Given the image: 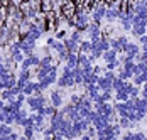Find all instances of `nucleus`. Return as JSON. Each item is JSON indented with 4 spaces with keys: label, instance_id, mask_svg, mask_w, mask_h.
<instances>
[{
    "label": "nucleus",
    "instance_id": "obj_1",
    "mask_svg": "<svg viewBox=\"0 0 147 140\" xmlns=\"http://www.w3.org/2000/svg\"><path fill=\"white\" fill-rule=\"evenodd\" d=\"M113 79H115V74L112 71H105V74L98 78V86L102 91H112L113 90Z\"/></svg>",
    "mask_w": 147,
    "mask_h": 140
},
{
    "label": "nucleus",
    "instance_id": "obj_2",
    "mask_svg": "<svg viewBox=\"0 0 147 140\" xmlns=\"http://www.w3.org/2000/svg\"><path fill=\"white\" fill-rule=\"evenodd\" d=\"M58 84L59 88H68V86H73L74 84V74H73V69L69 68H64L61 76L58 78Z\"/></svg>",
    "mask_w": 147,
    "mask_h": 140
},
{
    "label": "nucleus",
    "instance_id": "obj_3",
    "mask_svg": "<svg viewBox=\"0 0 147 140\" xmlns=\"http://www.w3.org/2000/svg\"><path fill=\"white\" fill-rule=\"evenodd\" d=\"M107 9H108V5H107L105 2H100V3H96V5L93 7V10H91V19H93L95 24H100L103 19H105Z\"/></svg>",
    "mask_w": 147,
    "mask_h": 140
},
{
    "label": "nucleus",
    "instance_id": "obj_4",
    "mask_svg": "<svg viewBox=\"0 0 147 140\" xmlns=\"http://www.w3.org/2000/svg\"><path fill=\"white\" fill-rule=\"evenodd\" d=\"M27 105H29V108L32 110V112H39L42 106H46L47 105V100L41 95V96H36V95H30V96H27Z\"/></svg>",
    "mask_w": 147,
    "mask_h": 140
},
{
    "label": "nucleus",
    "instance_id": "obj_5",
    "mask_svg": "<svg viewBox=\"0 0 147 140\" xmlns=\"http://www.w3.org/2000/svg\"><path fill=\"white\" fill-rule=\"evenodd\" d=\"M90 26V15L88 12H81V14H76L74 17V29L76 30H80V32H83V30H86Z\"/></svg>",
    "mask_w": 147,
    "mask_h": 140
},
{
    "label": "nucleus",
    "instance_id": "obj_6",
    "mask_svg": "<svg viewBox=\"0 0 147 140\" xmlns=\"http://www.w3.org/2000/svg\"><path fill=\"white\" fill-rule=\"evenodd\" d=\"M64 115L61 112H58L56 115H53L51 116V120H49V127L53 128V132L54 133H59V130H61V127H63V123H64Z\"/></svg>",
    "mask_w": 147,
    "mask_h": 140
},
{
    "label": "nucleus",
    "instance_id": "obj_7",
    "mask_svg": "<svg viewBox=\"0 0 147 140\" xmlns=\"http://www.w3.org/2000/svg\"><path fill=\"white\" fill-rule=\"evenodd\" d=\"M41 64V57L36 56V54H30V56H26V59L20 63V69H30L32 66H39Z\"/></svg>",
    "mask_w": 147,
    "mask_h": 140
},
{
    "label": "nucleus",
    "instance_id": "obj_8",
    "mask_svg": "<svg viewBox=\"0 0 147 140\" xmlns=\"http://www.w3.org/2000/svg\"><path fill=\"white\" fill-rule=\"evenodd\" d=\"M127 44H129V39H127L125 36H120L117 39H112V41H110V47H112L113 51H117V52H123V49H125Z\"/></svg>",
    "mask_w": 147,
    "mask_h": 140
},
{
    "label": "nucleus",
    "instance_id": "obj_9",
    "mask_svg": "<svg viewBox=\"0 0 147 140\" xmlns=\"http://www.w3.org/2000/svg\"><path fill=\"white\" fill-rule=\"evenodd\" d=\"M30 76H32V73H30V69H20V73H19V76H17V86L22 90L26 84L30 81Z\"/></svg>",
    "mask_w": 147,
    "mask_h": 140
},
{
    "label": "nucleus",
    "instance_id": "obj_10",
    "mask_svg": "<svg viewBox=\"0 0 147 140\" xmlns=\"http://www.w3.org/2000/svg\"><path fill=\"white\" fill-rule=\"evenodd\" d=\"M123 52H125V56L129 57V59H135V57L140 54V47H139L137 44H132V42H129V44L125 46Z\"/></svg>",
    "mask_w": 147,
    "mask_h": 140
},
{
    "label": "nucleus",
    "instance_id": "obj_11",
    "mask_svg": "<svg viewBox=\"0 0 147 140\" xmlns=\"http://www.w3.org/2000/svg\"><path fill=\"white\" fill-rule=\"evenodd\" d=\"M49 101H51V105L54 106V108H59L61 105H63V93L56 90V91H51V95H49Z\"/></svg>",
    "mask_w": 147,
    "mask_h": 140
},
{
    "label": "nucleus",
    "instance_id": "obj_12",
    "mask_svg": "<svg viewBox=\"0 0 147 140\" xmlns=\"http://www.w3.org/2000/svg\"><path fill=\"white\" fill-rule=\"evenodd\" d=\"M74 74V84H85V71L81 66H76L73 69Z\"/></svg>",
    "mask_w": 147,
    "mask_h": 140
},
{
    "label": "nucleus",
    "instance_id": "obj_13",
    "mask_svg": "<svg viewBox=\"0 0 147 140\" xmlns=\"http://www.w3.org/2000/svg\"><path fill=\"white\" fill-rule=\"evenodd\" d=\"M98 91H100V86L98 84H86V95H88L90 100H95L98 98L100 95H98Z\"/></svg>",
    "mask_w": 147,
    "mask_h": 140
},
{
    "label": "nucleus",
    "instance_id": "obj_14",
    "mask_svg": "<svg viewBox=\"0 0 147 140\" xmlns=\"http://www.w3.org/2000/svg\"><path fill=\"white\" fill-rule=\"evenodd\" d=\"M63 44H64V47L69 51V52H78V49H80V42L73 41L71 37H68V39H64L63 41Z\"/></svg>",
    "mask_w": 147,
    "mask_h": 140
},
{
    "label": "nucleus",
    "instance_id": "obj_15",
    "mask_svg": "<svg viewBox=\"0 0 147 140\" xmlns=\"http://www.w3.org/2000/svg\"><path fill=\"white\" fill-rule=\"evenodd\" d=\"M3 84H5V90L17 86V76H15L14 73H9V74L3 78Z\"/></svg>",
    "mask_w": 147,
    "mask_h": 140
},
{
    "label": "nucleus",
    "instance_id": "obj_16",
    "mask_svg": "<svg viewBox=\"0 0 147 140\" xmlns=\"http://www.w3.org/2000/svg\"><path fill=\"white\" fill-rule=\"evenodd\" d=\"M5 108H7L10 113H17V112H20V110H22V103H19L17 100H10V101H7Z\"/></svg>",
    "mask_w": 147,
    "mask_h": 140
},
{
    "label": "nucleus",
    "instance_id": "obj_17",
    "mask_svg": "<svg viewBox=\"0 0 147 140\" xmlns=\"http://www.w3.org/2000/svg\"><path fill=\"white\" fill-rule=\"evenodd\" d=\"M76 66H78V52H69V56L66 59V68L74 69Z\"/></svg>",
    "mask_w": 147,
    "mask_h": 140
},
{
    "label": "nucleus",
    "instance_id": "obj_18",
    "mask_svg": "<svg viewBox=\"0 0 147 140\" xmlns=\"http://www.w3.org/2000/svg\"><path fill=\"white\" fill-rule=\"evenodd\" d=\"M36 113H41V115H44V116H53V115L58 113V108H54L53 105H46V106H42L39 112H36Z\"/></svg>",
    "mask_w": 147,
    "mask_h": 140
},
{
    "label": "nucleus",
    "instance_id": "obj_19",
    "mask_svg": "<svg viewBox=\"0 0 147 140\" xmlns=\"http://www.w3.org/2000/svg\"><path fill=\"white\" fill-rule=\"evenodd\" d=\"M27 113H26V110H20V112L15 113V125L19 127H24V123H26V120H27Z\"/></svg>",
    "mask_w": 147,
    "mask_h": 140
},
{
    "label": "nucleus",
    "instance_id": "obj_20",
    "mask_svg": "<svg viewBox=\"0 0 147 140\" xmlns=\"http://www.w3.org/2000/svg\"><path fill=\"white\" fill-rule=\"evenodd\" d=\"M103 61L105 63H113V61H117V51H113V49H108V51H105L102 54Z\"/></svg>",
    "mask_w": 147,
    "mask_h": 140
},
{
    "label": "nucleus",
    "instance_id": "obj_21",
    "mask_svg": "<svg viewBox=\"0 0 147 140\" xmlns=\"http://www.w3.org/2000/svg\"><path fill=\"white\" fill-rule=\"evenodd\" d=\"M115 100L117 101H127V100H130V95L125 91V88H122V90L115 91Z\"/></svg>",
    "mask_w": 147,
    "mask_h": 140
},
{
    "label": "nucleus",
    "instance_id": "obj_22",
    "mask_svg": "<svg viewBox=\"0 0 147 140\" xmlns=\"http://www.w3.org/2000/svg\"><path fill=\"white\" fill-rule=\"evenodd\" d=\"M91 41H81L80 44V52H83V54H91Z\"/></svg>",
    "mask_w": 147,
    "mask_h": 140
},
{
    "label": "nucleus",
    "instance_id": "obj_23",
    "mask_svg": "<svg viewBox=\"0 0 147 140\" xmlns=\"http://www.w3.org/2000/svg\"><path fill=\"white\" fill-rule=\"evenodd\" d=\"M98 78L95 73H85V84H96L98 83Z\"/></svg>",
    "mask_w": 147,
    "mask_h": 140
},
{
    "label": "nucleus",
    "instance_id": "obj_24",
    "mask_svg": "<svg viewBox=\"0 0 147 140\" xmlns=\"http://www.w3.org/2000/svg\"><path fill=\"white\" fill-rule=\"evenodd\" d=\"M0 98L3 100V101H10V100H15V95H14V91L9 88V90H2Z\"/></svg>",
    "mask_w": 147,
    "mask_h": 140
},
{
    "label": "nucleus",
    "instance_id": "obj_25",
    "mask_svg": "<svg viewBox=\"0 0 147 140\" xmlns=\"http://www.w3.org/2000/svg\"><path fill=\"white\" fill-rule=\"evenodd\" d=\"M14 130H12V127L7 125V123H0V137H7V135H10Z\"/></svg>",
    "mask_w": 147,
    "mask_h": 140
},
{
    "label": "nucleus",
    "instance_id": "obj_26",
    "mask_svg": "<svg viewBox=\"0 0 147 140\" xmlns=\"http://www.w3.org/2000/svg\"><path fill=\"white\" fill-rule=\"evenodd\" d=\"M147 83V74L146 73H140L137 76H134V84H146Z\"/></svg>",
    "mask_w": 147,
    "mask_h": 140
},
{
    "label": "nucleus",
    "instance_id": "obj_27",
    "mask_svg": "<svg viewBox=\"0 0 147 140\" xmlns=\"http://www.w3.org/2000/svg\"><path fill=\"white\" fill-rule=\"evenodd\" d=\"M127 133H129V139L130 140H146V135L140 133V132H135V133L134 132H127Z\"/></svg>",
    "mask_w": 147,
    "mask_h": 140
},
{
    "label": "nucleus",
    "instance_id": "obj_28",
    "mask_svg": "<svg viewBox=\"0 0 147 140\" xmlns=\"http://www.w3.org/2000/svg\"><path fill=\"white\" fill-rule=\"evenodd\" d=\"M123 86H125V81H123V79H120L118 76H115V79H113V90L118 91V90H122Z\"/></svg>",
    "mask_w": 147,
    "mask_h": 140
},
{
    "label": "nucleus",
    "instance_id": "obj_29",
    "mask_svg": "<svg viewBox=\"0 0 147 140\" xmlns=\"http://www.w3.org/2000/svg\"><path fill=\"white\" fill-rule=\"evenodd\" d=\"M118 125L122 127V128H132L134 122H130L129 118H120V120H118Z\"/></svg>",
    "mask_w": 147,
    "mask_h": 140
},
{
    "label": "nucleus",
    "instance_id": "obj_30",
    "mask_svg": "<svg viewBox=\"0 0 147 140\" xmlns=\"http://www.w3.org/2000/svg\"><path fill=\"white\" fill-rule=\"evenodd\" d=\"M34 132H36L34 128H24V133H22V135L27 137V139H30V140H34Z\"/></svg>",
    "mask_w": 147,
    "mask_h": 140
},
{
    "label": "nucleus",
    "instance_id": "obj_31",
    "mask_svg": "<svg viewBox=\"0 0 147 140\" xmlns=\"http://www.w3.org/2000/svg\"><path fill=\"white\" fill-rule=\"evenodd\" d=\"M9 73H10V71L5 68V64H0V79H3V78L9 74Z\"/></svg>",
    "mask_w": 147,
    "mask_h": 140
},
{
    "label": "nucleus",
    "instance_id": "obj_32",
    "mask_svg": "<svg viewBox=\"0 0 147 140\" xmlns=\"http://www.w3.org/2000/svg\"><path fill=\"white\" fill-rule=\"evenodd\" d=\"M86 135H88L90 139H95V137H96V128H95V127H88Z\"/></svg>",
    "mask_w": 147,
    "mask_h": 140
},
{
    "label": "nucleus",
    "instance_id": "obj_33",
    "mask_svg": "<svg viewBox=\"0 0 147 140\" xmlns=\"http://www.w3.org/2000/svg\"><path fill=\"white\" fill-rule=\"evenodd\" d=\"M120 66V61H113V63H107V69L108 71H112V69H115V68H118Z\"/></svg>",
    "mask_w": 147,
    "mask_h": 140
},
{
    "label": "nucleus",
    "instance_id": "obj_34",
    "mask_svg": "<svg viewBox=\"0 0 147 140\" xmlns=\"http://www.w3.org/2000/svg\"><path fill=\"white\" fill-rule=\"evenodd\" d=\"M71 39H73V41H76V42H80V44H81V32H80V30H74L73 34H71Z\"/></svg>",
    "mask_w": 147,
    "mask_h": 140
},
{
    "label": "nucleus",
    "instance_id": "obj_35",
    "mask_svg": "<svg viewBox=\"0 0 147 140\" xmlns=\"http://www.w3.org/2000/svg\"><path fill=\"white\" fill-rule=\"evenodd\" d=\"M105 71H107V69H103L102 66H93V73H95L96 76H100L102 73H103V74H105Z\"/></svg>",
    "mask_w": 147,
    "mask_h": 140
},
{
    "label": "nucleus",
    "instance_id": "obj_36",
    "mask_svg": "<svg viewBox=\"0 0 147 140\" xmlns=\"http://www.w3.org/2000/svg\"><path fill=\"white\" fill-rule=\"evenodd\" d=\"M19 137H20L19 133H15V132H12L10 135H7V137H3V139H5V140H19Z\"/></svg>",
    "mask_w": 147,
    "mask_h": 140
},
{
    "label": "nucleus",
    "instance_id": "obj_37",
    "mask_svg": "<svg viewBox=\"0 0 147 140\" xmlns=\"http://www.w3.org/2000/svg\"><path fill=\"white\" fill-rule=\"evenodd\" d=\"M15 100H17V101H19V103H24V101H26V95H24V93H19V95H17V96H15Z\"/></svg>",
    "mask_w": 147,
    "mask_h": 140
},
{
    "label": "nucleus",
    "instance_id": "obj_38",
    "mask_svg": "<svg viewBox=\"0 0 147 140\" xmlns=\"http://www.w3.org/2000/svg\"><path fill=\"white\" fill-rule=\"evenodd\" d=\"M64 36H66V30H58L56 32V39H64Z\"/></svg>",
    "mask_w": 147,
    "mask_h": 140
},
{
    "label": "nucleus",
    "instance_id": "obj_39",
    "mask_svg": "<svg viewBox=\"0 0 147 140\" xmlns=\"http://www.w3.org/2000/svg\"><path fill=\"white\" fill-rule=\"evenodd\" d=\"M53 140H66V139H64L63 135H59V133H56V135H54V139H53Z\"/></svg>",
    "mask_w": 147,
    "mask_h": 140
},
{
    "label": "nucleus",
    "instance_id": "obj_40",
    "mask_svg": "<svg viewBox=\"0 0 147 140\" xmlns=\"http://www.w3.org/2000/svg\"><path fill=\"white\" fill-rule=\"evenodd\" d=\"M100 140H118V137H103Z\"/></svg>",
    "mask_w": 147,
    "mask_h": 140
},
{
    "label": "nucleus",
    "instance_id": "obj_41",
    "mask_svg": "<svg viewBox=\"0 0 147 140\" xmlns=\"http://www.w3.org/2000/svg\"><path fill=\"white\" fill-rule=\"evenodd\" d=\"M3 108H5V101L0 98V110H3Z\"/></svg>",
    "mask_w": 147,
    "mask_h": 140
},
{
    "label": "nucleus",
    "instance_id": "obj_42",
    "mask_svg": "<svg viewBox=\"0 0 147 140\" xmlns=\"http://www.w3.org/2000/svg\"><path fill=\"white\" fill-rule=\"evenodd\" d=\"M122 140H130V139H129V133H125V135H123V139H122Z\"/></svg>",
    "mask_w": 147,
    "mask_h": 140
},
{
    "label": "nucleus",
    "instance_id": "obj_43",
    "mask_svg": "<svg viewBox=\"0 0 147 140\" xmlns=\"http://www.w3.org/2000/svg\"><path fill=\"white\" fill-rule=\"evenodd\" d=\"M0 140H5V139H3V137H0Z\"/></svg>",
    "mask_w": 147,
    "mask_h": 140
},
{
    "label": "nucleus",
    "instance_id": "obj_44",
    "mask_svg": "<svg viewBox=\"0 0 147 140\" xmlns=\"http://www.w3.org/2000/svg\"><path fill=\"white\" fill-rule=\"evenodd\" d=\"M146 140H147V137H146Z\"/></svg>",
    "mask_w": 147,
    "mask_h": 140
}]
</instances>
